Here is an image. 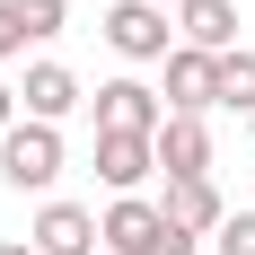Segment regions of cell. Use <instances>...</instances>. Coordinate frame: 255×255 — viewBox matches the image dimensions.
Returning <instances> with one entry per match:
<instances>
[{"mask_svg":"<svg viewBox=\"0 0 255 255\" xmlns=\"http://www.w3.org/2000/svg\"><path fill=\"white\" fill-rule=\"evenodd\" d=\"M97 247L106 255H194L203 238L176 229V220H167L158 203H141V194H115V211L97 220Z\"/></svg>","mask_w":255,"mask_h":255,"instance_id":"6da1fadb","label":"cell"},{"mask_svg":"<svg viewBox=\"0 0 255 255\" xmlns=\"http://www.w3.org/2000/svg\"><path fill=\"white\" fill-rule=\"evenodd\" d=\"M0 176L18 185V194H44V185L62 176V132L35 124V115H26V124H9V132H0Z\"/></svg>","mask_w":255,"mask_h":255,"instance_id":"7a4b0ae2","label":"cell"},{"mask_svg":"<svg viewBox=\"0 0 255 255\" xmlns=\"http://www.w3.org/2000/svg\"><path fill=\"white\" fill-rule=\"evenodd\" d=\"M106 44L124 53V62H167V53H176V26H167V9H150V0H124V9L106 18Z\"/></svg>","mask_w":255,"mask_h":255,"instance_id":"3957f363","label":"cell"},{"mask_svg":"<svg viewBox=\"0 0 255 255\" xmlns=\"http://www.w3.org/2000/svg\"><path fill=\"white\" fill-rule=\"evenodd\" d=\"M167 106L176 115H211L220 106V53H194V44L167 53Z\"/></svg>","mask_w":255,"mask_h":255,"instance_id":"277c9868","label":"cell"},{"mask_svg":"<svg viewBox=\"0 0 255 255\" xmlns=\"http://www.w3.org/2000/svg\"><path fill=\"white\" fill-rule=\"evenodd\" d=\"M150 167H158V132H97V176L115 194H132Z\"/></svg>","mask_w":255,"mask_h":255,"instance_id":"5b68a950","label":"cell"},{"mask_svg":"<svg viewBox=\"0 0 255 255\" xmlns=\"http://www.w3.org/2000/svg\"><path fill=\"white\" fill-rule=\"evenodd\" d=\"M158 124H167V106L141 79H106L97 88V132H158Z\"/></svg>","mask_w":255,"mask_h":255,"instance_id":"8992f818","label":"cell"},{"mask_svg":"<svg viewBox=\"0 0 255 255\" xmlns=\"http://www.w3.org/2000/svg\"><path fill=\"white\" fill-rule=\"evenodd\" d=\"M158 167H167V176H211V132H203V115H176V106H167V124H158Z\"/></svg>","mask_w":255,"mask_h":255,"instance_id":"52a82bcc","label":"cell"},{"mask_svg":"<svg viewBox=\"0 0 255 255\" xmlns=\"http://www.w3.org/2000/svg\"><path fill=\"white\" fill-rule=\"evenodd\" d=\"M176 35L194 53H238V9L229 0H176Z\"/></svg>","mask_w":255,"mask_h":255,"instance_id":"ba28073f","label":"cell"},{"mask_svg":"<svg viewBox=\"0 0 255 255\" xmlns=\"http://www.w3.org/2000/svg\"><path fill=\"white\" fill-rule=\"evenodd\" d=\"M35 255H97V220L79 203H44L35 211Z\"/></svg>","mask_w":255,"mask_h":255,"instance_id":"9c48e42d","label":"cell"},{"mask_svg":"<svg viewBox=\"0 0 255 255\" xmlns=\"http://www.w3.org/2000/svg\"><path fill=\"white\" fill-rule=\"evenodd\" d=\"M158 211H167L176 229H194V238L229 220V211H220V185H211V176H167V203H158Z\"/></svg>","mask_w":255,"mask_h":255,"instance_id":"30bf717a","label":"cell"},{"mask_svg":"<svg viewBox=\"0 0 255 255\" xmlns=\"http://www.w3.org/2000/svg\"><path fill=\"white\" fill-rule=\"evenodd\" d=\"M18 97H26V115H35V124H62V115H71V106H79V79L62 71V62H35V71H26V88H18Z\"/></svg>","mask_w":255,"mask_h":255,"instance_id":"8fae6325","label":"cell"},{"mask_svg":"<svg viewBox=\"0 0 255 255\" xmlns=\"http://www.w3.org/2000/svg\"><path fill=\"white\" fill-rule=\"evenodd\" d=\"M220 106L255 115V53H220Z\"/></svg>","mask_w":255,"mask_h":255,"instance_id":"7c38bea8","label":"cell"},{"mask_svg":"<svg viewBox=\"0 0 255 255\" xmlns=\"http://www.w3.org/2000/svg\"><path fill=\"white\" fill-rule=\"evenodd\" d=\"M211 247L220 255H255V211H229V220L211 229Z\"/></svg>","mask_w":255,"mask_h":255,"instance_id":"4fadbf2b","label":"cell"},{"mask_svg":"<svg viewBox=\"0 0 255 255\" xmlns=\"http://www.w3.org/2000/svg\"><path fill=\"white\" fill-rule=\"evenodd\" d=\"M18 18H26V44L35 35H62V0H18Z\"/></svg>","mask_w":255,"mask_h":255,"instance_id":"5bb4252c","label":"cell"},{"mask_svg":"<svg viewBox=\"0 0 255 255\" xmlns=\"http://www.w3.org/2000/svg\"><path fill=\"white\" fill-rule=\"evenodd\" d=\"M9 53H26V18H18V0H0V62Z\"/></svg>","mask_w":255,"mask_h":255,"instance_id":"9a60e30c","label":"cell"},{"mask_svg":"<svg viewBox=\"0 0 255 255\" xmlns=\"http://www.w3.org/2000/svg\"><path fill=\"white\" fill-rule=\"evenodd\" d=\"M9 124H18V88H0V132H9Z\"/></svg>","mask_w":255,"mask_h":255,"instance_id":"2e32d148","label":"cell"},{"mask_svg":"<svg viewBox=\"0 0 255 255\" xmlns=\"http://www.w3.org/2000/svg\"><path fill=\"white\" fill-rule=\"evenodd\" d=\"M0 255H35V247H0Z\"/></svg>","mask_w":255,"mask_h":255,"instance_id":"e0dca14e","label":"cell"},{"mask_svg":"<svg viewBox=\"0 0 255 255\" xmlns=\"http://www.w3.org/2000/svg\"><path fill=\"white\" fill-rule=\"evenodd\" d=\"M150 9H176V0H150Z\"/></svg>","mask_w":255,"mask_h":255,"instance_id":"ac0fdd59","label":"cell"}]
</instances>
